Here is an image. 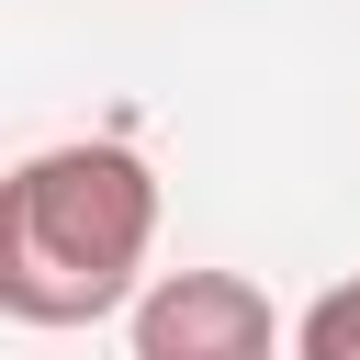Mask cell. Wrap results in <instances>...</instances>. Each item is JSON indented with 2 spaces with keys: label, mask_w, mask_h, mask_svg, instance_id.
Here are the masks:
<instances>
[{
  "label": "cell",
  "mask_w": 360,
  "mask_h": 360,
  "mask_svg": "<svg viewBox=\"0 0 360 360\" xmlns=\"http://www.w3.org/2000/svg\"><path fill=\"white\" fill-rule=\"evenodd\" d=\"M292 360H360V270L326 281V292L292 315Z\"/></svg>",
  "instance_id": "cell-3"
},
{
  "label": "cell",
  "mask_w": 360,
  "mask_h": 360,
  "mask_svg": "<svg viewBox=\"0 0 360 360\" xmlns=\"http://www.w3.org/2000/svg\"><path fill=\"white\" fill-rule=\"evenodd\" d=\"M135 360H270L281 315L248 270H158L135 292Z\"/></svg>",
  "instance_id": "cell-2"
},
{
  "label": "cell",
  "mask_w": 360,
  "mask_h": 360,
  "mask_svg": "<svg viewBox=\"0 0 360 360\" xmlns=\"http://www.w3.org/2000/svg\"><path fill=\"white\" fill-rule=\"evenodd\" d=\"M146 248H158V169L112 135L34 146L0 191V304H11V326L135 315Z\"/></svg>",
  "instance_id": "cell-1"
}]
</instances>
